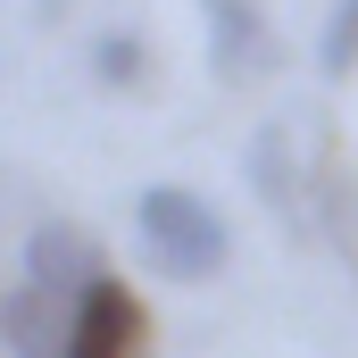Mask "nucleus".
<instances>
[{"label":"nucleus","mask_w":358,"mask_h":358,"mask_svg":"<svg viewBox=\"0 0 358 358\" xmlns=\"http://www.w3.org/2000/svg\"><path fill=\"white\" fill-rule=\"evenodd\" d=\"M134 234L150 250V267L176 275V283H217L234 267V225L217 200L183 192V183H142L134 192Z\"/></svg>","instance_id":"nucleus-1"},{"label":"nucleus","mask_w":358,"mask_h":358,"mask_svg":"<svg viewBox=\"0 0 358 358\" xmlns=\"http://www.w3.org/2000/svg\"><path fill=\"white\" fill-rule=\"evenodd\" d=\"M200 42H208V76L217 84H250L275 76V17L267 0H200Z\"/></svg>","instance_id":"nucleus-2"},{"label":"nucleus","mask_w":358,"mask_h":358,"mask_svg":"<svg viewBox=\"0 0 358 358\" xmlns=\"http://www.w3.org/2000/svg\"><path fill=\"white\" fill-rule=\"evenodd\" d=\"M17 275H25V283H42L50 300H67V308H76V300H84L108 267H100V242H92L76 217H34V225H25V250H17Z\"/></svg>","instance_id":"nucleus-3"},{"label":"nucleus","mask_w":358,"mask_h":358,"mask_svg":"<svg viewBox=\"0 0 358 358\" xmlns=\"http://www.w3.org/2000/svg\"><path fill=\"white\" fill-rule=\"evenodd\" d=\"M142 334H150V317L117 275H100L67 308V358H142Z\"/></svg>","instance_id":"nucleus-4"},{"label":"nucleus","mask_w":358,"mask_h":358,"mask_svg":"<svg viewBox=\"0 0 358 358\" xmlns=\"http://www.w3.org/2000/svg\"><path fill=\"white\" fill-rule=\"evenodd\" d=\"M242 176H250V192H259V208H267V217L300 225V200H308V183H300L292 125H259V134H250V150H242Z\"/></svg>","instance_id":"nucleus-5"},{"label":"nucleus","mask_w":358,"mask_h":358,"mask_svg":"<svg viewBox=\"0 0 358 358\" xmlns=\"http://www.w3.org/2000/svg\"><path fill=\"white\" fill-rule=\"evenodd\" d=\"M0 342H8V358L25 350H67V300H50L42 283H8L0 292Z\"/></svg>","instance_id":"nucleus-6"},{"label":"nucleus","mask_w":358,"mask_h":358,"mask_svg":"<svg viewBox=\"0 0 358 358\" xmlns=\"http://www.w3.org/2000/svg\"><path fill=\"white\" fill-rule=\"evenodd\" d=\"M317 225H325V242L342 250V267L358 275V176L350 167H325V176H317Z\"/></svg>","instance_id":"nucleus-7"},{"label":"nucleus","mask_w":358,"mask_h":358,"mask_svg":"<svg viewBox=\"0 0 358 358\" xmlns=\"http://www.w3.org/2000/svg\"><path fill=\"white\" fill-rule=\"evenodd\" d=\"M142 76H150V42H142V34L117 25V34L92 42V84H100V92H134Z\"/></svg>","instance_id":"nucleus-8"},{"label":"nucleus","mask_w":358,"mask_h":358,"mask_svg":"<svg viewBox=\"0 0 358 358\" xmlns=\"http://www.w3.org/2000/svg\"><path fill=\"white\" fill-rule=\"evenodd\" d=\"M317 76L325 84H350L358 76V0L325 8V25H317Z\"/></svg>","instance_id":"nucleus-9"},{"label":"nucleus","mask_w":358,"mask_h":358,"mask_svg":"<svg viewBox=\"0 0 358 358\" xmlns=\"http://www.w3.org/2000/svg\"><path fill=\"white\" fill-rule=\"evenodd\" d=\"M25 358H67V350H25Z\"/></svg>","instance_id":"nucleus-10"}]
</instances>
